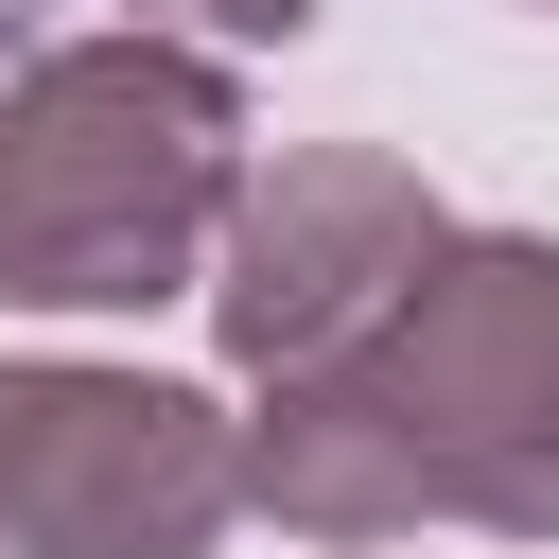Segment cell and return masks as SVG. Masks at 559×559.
<instances>
[{
    "mask_svg": "<svg viewBox=\"0 0 559 559\" xmlns=\"http://www.w3.org/2000/svg\"><path fill=\"white\" fill-rule=\"evenodd\" d=\"M245 507L280 542H559V245L542 227H437L367 332L280 367L245 419Z\"/></svg>",
    "mask_w": 559,
    "mask_h": 559,
    "instance_id": "1",
    "label": "cell"
},
{
    "mask_svg": "<svg viewBox=\"0 0 559 559\" xmlns=\"http://www.w3.org/2000/svg\"><path fill=\"white\" fill-rule=\"evenodd\" d=\"M227 175H245V105L210 52L140 35V17L0 52V297H35V314L192 297Z\"/></svg>",
    "mask_w": 559,
    "mask_h": 559,
    "instance_id": "2",
    "label": "cell"
},
{
    "mask_svg": "<svg viewBox=\"0 0 559 559\" xmlns=\"http://www.w3.org/2000/svg\"><path fill=\"white\" fill-rule=\"evenodd\" d=\"M245 419L157 367H0V559H210Z\"/></svg>",
    "mask_w": 559,
    "mask_h": 559,
    "instance_id": "3",
    "label": "cell"
},
{
    "mask_svg": "<svg viewBox=\"0 0 559 559\" xmlns=\"http://www.w3.org/2000/svg\"><path fill=\"white\" fill-rule=\"evenodd\" d=\"M454 210L384 157V140H297V157H262V175H227V210H210V262H192V297H210V349L227 367H314L332 332H367L384 314V280L437 245Z\"/></svg>",
    "mask_w": 559,
    "mask_h": 559,
    "instance_id": "4",
    "label": "cell"
},
{
    "mask_svg": "<svg viewBox=\"0 0 559 559\" xmlns=\"http://www.w3.org/2000/svg\"><path fill=\"white\" fill-rule=\"evenodd\" d=\"M140 35H175V52H280V35H314V0H122Z\"/></svg>",
    "mask_w": 559,
    "mask_h": 559,
    "instance_id": "5",
    "label": "cell"
},
{
    "mask_svg": "<svg viewBox=\"0 0 559 559\" xmlns=\"http://www.w3.org/2000/svg\"><path fill=\"white\" fill-rule=\"evenodd\" d=\"M17 17H35V0H17Z\"/></svg>",
    "mask_w": 559,
    "mask_h": 559,
    "instance_id": "6",
    "label": "cell"
}]
</instances>
